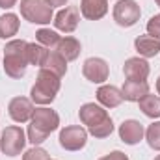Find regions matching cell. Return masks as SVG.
<instances>
[{
    "label": "cell",
    "instance_id": "6da1fadb",
    "mask_svg": "<svg viewBox=\"0 0 160 160\" xmlns=\"http://www.w3.org/2000/svg\"><path fill=\"white\" fill-rule=\"evenodd\" d=\"M60 127V116L50 108H36L28 125V142L34 145L43 143L50 132Z\"/></svg>",
    "mask_w": 160,
    "mask_h": 160
},
{
    "label": "cell",
    "instance_id": "7a4b0ae2",
    "mask_svg": "<svg viewBox=\"0 0 160 160\" xmlns=\"http://www.w3.org/2000/svg\"><path fill=\"white\" fill-rule=\"evenodd\" d=\"M26 41L13 39L6 43L4 48V73L11 78H21L26 73L28 58H26Z\"/></svg>",
    "mask_w": 160,
    "mask_h": 160
},
{
    "label": "cell",
    "instance_id": "3957f363",
    "mask_svg": "<svg viewBox=\"0 0 160 160\" xmlns=\"http://www.w3.org/2000/svg\"><path fill=\"white\" fill-rule=\"evenodd\" d=\"M60 88H62L60 77H56L54 73H50L47 69H39L38 80H36V84L32 86V91H30V99H32V102L41 104V106L50 104L56 99Z\"/></svg>",
    "mask_w": 160,
    "mask_h": 160
},
{
    "label": "cell",
    "instance_id": "277c9868",
    "mask_svg": "<svg viewBox=\"0 0 160 160\" xmlns=\"http://www.w3.org/2000/svg\"><path fill=\"white\" fill-rule=\"evenodd\" d=\"M21 15L34 24H48L52 21V8L45 0H21Z\"/></svg>",
    "mask_w": 160,
    "mask_h": 160
},
{
    "label": "cell",
    "instance_id": "5b68a950",
    "mask_svg": "<svg viewBox=\"0 0 160 160\" xmlns=\"http://www.w3.org/2000/svg\"><path fill=\"white\" fill-rule=\"evenodd\" d=\"M26 145V134L21 127L17 125H11V127H6L2 130V136H0V149L6 157H17L21 155V151L24 149Z\"/></svg>",
    "mask_w": 160,
    "mask_h": 160
},
{
    "label": "cell",
    "instance_id": "8992f818",
    "mask_svg": "<svg viewBox=\"0 0 160 160\" xmlns=\"http://www.w3.org/2000/svg\"><path fill=\"white\" fill-rule=\"evenodd\" d=\"M142 9L134 0H119L114 6V21L123 26V28H130L140 21Z\"/></svg>",
    "mask_w": 160,
    "mask_h": 160
},
{
    "label": "cell",
    "instance_id": "52a82bcc",
    "mask_svg": "<svg viewBox=\"0 0 160 160\" xmlns=\"http://www.w3.org/2000/svg\"><path fill=\"white\" fill-rule=\"evenodd\" d=\"M88 142V130L80 125H71L62 128L60 132V145L65 151H80Z\"/></svg>",
    "mask_w": 160,
    "mask_h": 160
},
{
    "label": "cell",
    "instance_id": "ba28073f",
    "mask_svg": "<svg viewBox=\"0 0 160 160\" xmlns=\"http://www.w3.org/2000/svg\"><path fill=\"white\" fill-rule=\"evenodd\" d=\"M82 73H84V77L89 80V82H93V84H102L104 80H108L110 69H108V63H106L102 58H88V60L84 62Z\"/></svg>",
    "mask_w": 160,
    "mask_h": 160
},
{
    "label": "cell",
    "instance_id": "9c48e42d",
    "mask_svg": "<svg viewBox=\"0 0 160 160\" xmlns=\"http://www.w3.org/2000/svg\"><path fill=\"white\" fill-rule=\"evenodd\" d=\"M8 110H9V118H11L13 121H17V123H26V121L32 119L36 108H34L32 99H26V97H15V99L9 101Z\"/></svg>",
    "mask_w": 160,
    "mask_h": 160
},
{
    "label": "cell",
    "instance_id": "30bf717a",
    "mask_svg": "<svg viewBox=\"0 0 160 160\" xmlns=\"http://www.w3.org/2000/svg\"><path fill=\"white\" fill-rule=\"evenodd\" d=\"M78 21H80V11L77 6H67L63 9H60L54 17V26L65 34H71L77 30L78 26Z\"/></svg>",
    "mask_w": 160,
    "mask_h": 160
},
{
    "label": "cell",
    "instance_id": "8fae6325",
    "mask_svg": "<svg viewBox=\"0 0 160 160\" xmlns=\"http://www.w3.org/2000/svg\"><path fill=\"white\" fill-rule=\"evenodd\" d=\"M143 134H145L143 125L136 119L123 121L121 127H119V138H121V142L127 143V145H136V143H140L142 138H143Z\"/></svg>",
    "mask_w": 160,
    "mask_h": 160
},
{
    "label": "cell",
    "instance_id": "7c38bea8",
    "mask_svg": "<svg viewBox=\"0 0 160 160\" xmlns=\"http://www.w3.org/2000/svg\"><path fill=\"white\" fill-rule=\"evenodd\" d=\"M78 116H80V121L84 125H88V128H89V127H95L101 121L106 119L108 118V112L104 110V106H99L95 102H86L84 106H80Z\"/></svg>",
    "mask_w": 160,
    "mask_h": 160
},
{
    "label": "cell",
    "instance_id": "4fadbf2b",
    "mask_svg": "<svg viewBox=\"0 0 160 160\" xmlns=\"http://www.w3.org/2000/svg\"><path fill=\"white\" fill-rule=\"evenodd\" d=\"M123 73L127 80H145L151 73V67L143 58H128L123 65Z\"/></svg>",
    "mask_w": 160,
    "mask_h": 160
},
{
    "label": "cell",
    "instance_id": "5bb4252c",
    "mask_svg": "<svg viewBox=\"0 0 160 160\" xmlns=\"http://www.w3.org/2000/svg\"><path fill=\"white\" fill-rule=\"evenodd\" d=\"M123 99L130 101V102H138L142 97H145L149 93V84L145 80H125L123 88H121Z\"/></svg>",
    "mask_w": 160,
    "mask_h": 160
},
{
    "label": "cell",
    "instance_id": "9a60e30c",
    "mask_svg": "<svg viewBox=\"0 0 160 160\" xmlns=\"http://www.w3.org/2000/svg\"><path fill=\"white\" fill-rule=\"evenodd\" d=\"M108 11V0H82L80 2V13L88 21H99Z\"/></svg>",
    "mask_w": 160,
    "mask_h": 160
},
{
    "label": "cell",
    "instance_id": "2e32d148",
    "mask_svg": "<svg viewBox=\"0 0 160 160\" xmlns=\"http://www.w3.org/2000/svg\"><path fill=\"white\" fill-rule=\"evenodd\" d=\"M97 101L104 108H116V106H119L125 99H123L121 89H118L116 86H101L97 89Z\"/></svg>",
    "mask_w": 160,
    "mask_h": 160
},
{
    "label": "cell",
    "instance_id": "e0dca14e",
    "mask_svg": "<svg viewBox=\"0 0 160 160\" xmlns=\"http://www.w3.org/2000/svg\"><path fill=\"white\" fill-rule=\"evenodd\" d=\"M134 47H136V52L142 56V58H155L160 52V39H155L153 36H138L134 39Z\"/></svg>",
    "mask_w": 160,
    "mask_h": 160
},
{
    "label": "cell",
    "instance_id": "ac0fdd59",
    "mask_svg": "<svg viewBox=\"0 0 160 160\" xmlns=\"http://www.w3.org/2000/svg\"><path fill=\"white\" fill-rule=\"evenodd\" d=\"M56 52L65 60V62H73L80 56V41L67 36V38H62L60 43L56 45Z\"/></svg>",
    "mask_w": 160,
    "mask_h": 160
},
{
    "label": "cell",
    "instance_id": "d6986e66",
    "mask_svg": "<svg viewBox=\"0 0 160 160\" xmlns=\"http://www.w3.org/2000/svg\"><path fill=\"white\" fill-rule=\"evenodd\" d=\"M41 69H47V71H50V73H54L56 77L62 78V77L67 73V62H65L56 50H48V54H47V58H45Z\"/></svg>",
    "mask_w": 160,
    "mask_h": 160
},
{
    "label": "cell",
    "instance_id": "ffe728a7",
    "mask_svg": "<svg viewBox=\"0 0 160 160\" xmlns=\"http://www.w3.org/2000/svg\"><path fill=\"white\" fill-rule=\"evenodd\" d=\"M19 26H21V21L15 13L0 15V39H9V38L17 36Z\"/></svg>",
    "mask_w": 160,
    "mask_h": 160
},
{
    "label": "cell",
    "instance_id": "44dd1931",
    "mask_svg": "<svg viewBox=\"0 0 160 160\" xmlns=\"http://www.w3.org/2000/svg\"><path fill=\"white\" fill-rule=\"evenodd\" d=\"M138 102H140V110H142L147 118H151V119L160 118V97L147 93V95L142 97Z\"/></svg>",
    "mask_w": 160,
    "mask_h": 160
},
{
    "label": "cell",
    "instance_id": "7402d4cb",
    "mask_svg": "<svg viewBox=\"0 0 160 160\" xmlns=\"http://www.w3.org/2000/svg\"><path fill=\"white\" fill-rule=\"evenodd\" d=\"M48 50L47 47H43L39 43H28L26 45V58H28V65H43L45 58H47Z\"/></svg>",
    "mask_w": 160,
    "mask_h": 160
},
{
    "label": "cell",
    "instance_id": "603a6c76",
    "mask_svg": "<svg viewBox=\"0 0 160 160\" xmlns=\"http://www.w3.org/2000/svg\"><path fill=\"white\" fill-rule=\"evenodd\" d=\"M36 39H38L39 45L47 47V48H52V47H56L60 43L62 38L54 30H50V28H41V30H38V34H36Z\"/></svg>",
    "mask_w": 160,
    "mask_h": 160
},
{
    "label": "cell",
    "instance_id": "cb8c5ba5",
    "mask_svg": "<svg viewBox=\"0 0 160 160\" xmlns=\"http://www.w3.org/2000/svg\"><path fill=\"white\" fill-rule=\"evenodd\" d=\"M88 132H89L91 136H95V138H108V136L114 132V123H112V119H110V116H108L104 121H101L99 125L89 127Z\"/></svg>",
    "mask_w": 160,
    "mask_h": 160
},
{
    "label": "cell",
    "instance_id": "d4e9b609",
    "mask_svg": "<svg viewBox=\"0 0 160 160\" xmlns=\"http://www.w3.org/2000/svg\"><path fill=\"white\" fill-rule=\"evenodd\" d=\"M145 138H147V143L151 149L160 151V121L149 125V128L145 130Z\"/></svg>",
    "mask_w": 160,
    "mask_h": 160
},
{
    "label": "cell",
    "instance_id": "484cf974",
    "mask_svg": "<svg viewBox=\"0 0 160 160\" xmlns=\"http://www.w3.org/2000/svg\"><path fill=\"white\" fill-rule=\"evenodd\" d=\"M22 160H50V157H48V153H47L45 149L34 145L32 149H28V151L22 155Z\"/></svg>",
    "mask_w": 160,
    "mask_h": 160
},
{
    "label": "cell",
    "instance_id": "4316f807",
    "mask_svg": "<svg viewBox=\"0 0 160 160\" xmlns=\"http://www.w3.org/2000/svg\"><path fill=\"white\" fill-rule=\"evenodd\" d=\"M147 34L153 36L155 39H160V13L149 19V22H147Z\"/></svg>",
    "mask_w": 160,
    "mask_h": 160
},
{
    "label": "cell",
    "instance_id": "83f0119b",
    "mask_svg": "<svg viewBox=\"0 0 160 160\" xmlns=\"http://www.w3.org/2000/svg\"><path fill=\"white\" fill-rule=\"evenodd\" d=\"M99 160H128V157L125 153H121V151H112L110 155H106V157H102Z\"/></svg>",
    "mask_w": 160,
    "mask_h": 160
},
{
    "label": "cell",
    "instance_id": "f1b7e54d",
    "mask_svg": "<svg viewBox=\"0 0 160 160\" xmlns=\"http://www.w3.org/2000/svg\"><path fill=\"white\" fill-rule=\"evenodd\" d=\"M17 4V0H0V8L2 9H9V8H13Z\"/></svg>",
    "mask_w": 160,
    "mask_h": 160
},
{
    "label": "cell",
    "instance_id": "f546056e",
    "mask_svg": "<svg viewBox=\"0 0 160 160\" xmlns=\"http://www.w3.org/2000/svg\"><path fill=\"white\" fill-rule=\"evenodd\" d=\"M50 8H58V6H65L67 4V0H45Z\"/></svg>",
    "mask_w": 160,
    "mask_h": 160
},
{
    "label": "cell",
    "instance_id": "4dcf8cb0",
    "mask_svg": "<svg viewBox=\"0 0 160 160\" xmlns=\"http://www.w3.org/2000/svg\"><path fill=\"white\" fill-rule=\"evenodd\" d=\"M157 91H158V95H160V77H158V80H157Z\"/></svg>",
    "mask_w": 160,
    "mask_h": 160
},
{
    "label": "cell",
    "instance_id": "1f68e13d",
    "mask_svg": "<svg viewBox=\"0 0 160 160\" xmlns=\"http://www.w3.org/2000/svg\"><path fill=\"white\" fill-rule=\"evenodd\" d=\"M155 2H157V6H158V8H160V0H155Z\"/></svg>",
    "mask_w": 160,
    "mask_h": 160
},
{
    "label": "cell",
    "instance_id": "d6a6232c",
    "mask_svg": "<svg viewBox=\"0 0 160 160\" xmlns=\"http://www.w3.org/2000/svg\"><path fill=\"white\" fill-rule=\"evenodd\" d=\"M155 160H160V155H158V157H157V158H155Z\"/></svg>",
    "mask_w": 160,
    "mask_h": 160
}]
</instances>
